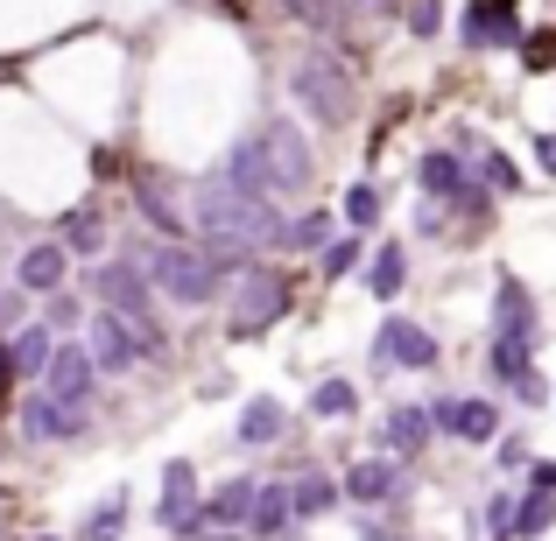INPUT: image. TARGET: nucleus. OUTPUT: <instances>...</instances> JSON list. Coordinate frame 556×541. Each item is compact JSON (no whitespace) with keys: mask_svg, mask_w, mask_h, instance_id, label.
<instances>
[{"mask_svg":"<svg viewBox=\"0 0 556 541\" xmlns=\"http://www.w3.org/2000/svg\"><path fill=\"white\" fill-rule=\"evenodd\" d=\"M190 218H198V232H204V246L198 254L212 260L218 274H240L247 260L261 254V246H282V204H268V197H247V190H226V183H198L190 190Z\"/></svg>","mask_w":556,"mask_h":541,"instance_id":"f257e3e1","label":"nucleus"},{"mask_svg":"<svg viewBox=\"0 0 556 541\" xmlns=\"http://www.w3.org/2000/svg\"><path fill=\"white\" fill-rule=\"evenodd\" d=\"M135 260H141V282H149V296L177 302V310H212L218 288H226V274H218L212 260L198 254V246H184V240H149Z\"/></svg>","mask_w":556,"mask_h":541,"instance_id":"f03ea898","label":"nucleus"},{"mask_svg":"<svg viewBox=\"0 0 556 541\" xmlns=\"http://www.w3.org/2000/svg\"><path fill=\"white\" fill-rule=\"evenodd\" d=\"M289 92H296V113L311 127H325V134H339V127L353 120V106H359L353 70H345V56H331V50H303L296 70H289Z\"/></svg>","mask_w":556,"mask_h":541,"instance_id":"7ed1b4c3","label":"nucleus"},{"mask_svg":"<svg viewBox=\"0 0 556 541\" xmlns=\"http://www.w3.org/2000/svg\"><path fill=\"white\" fill-rule=\"evenodd\" d=\"M85 302H92V310L127 317V324L149 331V338H163V331H155V296H149V282H141V260L135 254H99L92 268H85Z\"/></svg>","mask_w":556,"mask_h":541,"instance_id":"20e7f679","label":"nucleus"},{"mask_svg":"<svg viewBox=\"0 0 556 541\" xmlns=\"http://www.w3.org/2000/svg\"><path fill=\"white\" fill-rule=\"evenodd\" d=\"M289 302H296L289 274H282V268H268V260H247V268L232 274L226 331H232V338H261V331H275V324L289 317Z\"/></svg>","mask_w":556,"mask_h":541,"instance_id":"39448f33","label":"nucleus"},{"mask_svg":"<svg viewBox=\"0 0 556 541\" xmlns=\"http://www.w3.org/2000/svg\"><path fill=\"white\" fill-rule=\"evenodd\" d=\"M85 359L99 365V379H121V373H141L155 352H163V338H149V331H135L127 317L113 310H85V331H78Z\"/></svg>","mask_w":556,"mask_h":541,"instance_id":"423d86ee","label":"nucleus"},{"mask_svg":"<svg viewBox=\"0 0 556 541\" xmlns=\"http://www.w3.org/2000/svg\"><path fill=\"white\" fill-rule=\"evenodd\" d=\"M36 387L50 394V401H64V408H78V415H92V401H99V365L85 359L78 338H56V345H50V365H42Z\"/></svg>","mask_w":556,"mask_h":541,"instance_id":"0eeeda50","label":"nucleus"},{"mask_svg":"<svg viewBox=\"0 0 556 541\" xmlns=\"http://www.w3.org/2000/svg\"><path fill=\"white\" fill-rule=\"evenodd\" d=\"M422 415H430V436H451V443H493L501 436V401L493 394H444Z\"/></svg>","mask_w":556,"mask_h":541,"instance_id":"6e6552de","label":"nucleus"},{"mask_svg":"<svg viewBox=\"0 0 556 541\" xmlns=\"http://www.w3.org/2000/svg\"><path fill=\"white\" fill-rule=\"evenodd\" d=\"M416 183H422V204H444V211H479V204H486V190L472 183V169H465L458 149H430L416 163Z\"/></svg>","mask_w":556,"mask_h":541,"instance_id":"1a4fd4ad","label":"nucleus"},{"mask_svg":"<svg viewBox=\"0 0 556 541\" xmlns=\"http://www.w3.org/2000/svg\"><path fill=\"white\" fill-rule=\"evenodd\" d=\"M437 359H444V352H437V331H422L416 317H402V310L380 317V331H374V365H394V373H430Z\"/></svg>","mask_w":556,"mask_h":541,"instance_id":"9d476101","label":"nucleus"},{"mask_svg":"<svg viewBox=\"0 0 556 541\" xmlns=\"http://www.w3.org/2000/svg\"><path fill=\"white\" fill-rule=\"evenodd\" d=\"M493 338L529 345V352H535V338H543V310H535L521 274H493Z\"/></svg>","mask_w":556,"mask_h":541,"instance_id":"9b49d317","label":"nucleus"},{"mask_svg":"<svg viewBox=\"0 0 556 541\" xmlns=\"http://www.w3.org/2000/svg\"><path fill=\"white\" fill-rule=\"evenodd\" d=\"M261 141H268V163H275V183H282V197H296V190H311V134H303L296 120H268L261 127Z\"/></svg>","mask_w":556,"mask_h":541,"instance_id":"f8f14e48","label":"nucleus"},{"mask_svg":"<svg viewBox=\"0 0 556 541\" xmlns=\"http://www.w3.org/2000/svg\"><path fill=\"white\" fill-rule=\"evenodd\" d=\"M458 42L465 50H515L521 42V14L515 0H465V22H458Z\"/></svg>","mask_w":556,"mask_h":541,"instance_id":"ddd939ff","label":"nucleus"},{"mask_svg":"<svg viewBox=\"0 0 556 541\" xmlns=\"http://www.w3.org/2000/svg\"><path fill=\"white\" fill-rule=\"evenodd\" d=\"M14 415H22V436H28V443H78V436H85V422H92V415H78V408L50 401L42 387H28Z\"/></svg>","mask_w":556,"mask_h":541,"instance_id":"4468645a","label":"nucleus"},{"mask_svg":"<svg viewBox=\"0 0 556 541\" xmlns=\"http://www.w3.org/2000/svg\"><path fill=\"white\" fill-rule=\"evenodd\" d=\"M190 514H198V464L190 458H169L163 464V492H155V528L163 534H190Z\"/></svg>","mask_w":556,"mask_h":541,"instance_id":"2eb2a0df","label":"nucleus"},{"mask_svg":"<svg viewBox=\"0 0 556 541\" xmlns=\"http://www.w3.org/2000/svg\"><path fill=\"white\" fill-rule=\"evenodd\" d=\"M14 288H22V296H56V288H71V254L56 240L22 246V260H14Z\"/></svg>","mask_w":556,"mask_h":541,"instance_id":"dca6fc26","label":"nucleus"},{"mask_svg":"<svg viewBox=\"0 0 556 541\" xmlns=\"http://www.w3.org/2000/svg\"><path fill=\"white\" fill-rule=\"evenodd\" d=\"M394 492H402V464L394 458H359L353 472L339 478V500H353V506H388Z\"/></svg>","mask_w":556,"mask_h":541,"instance_id":"f3484780","label":"nucleus"},{"mask_svg":"<svg viewBox=\"0 0 556 541\" xmlns=\"http://www.w3.org/2000/svg\"><path fill=\"white\" fill-rule=\"evenodd\" d=\"M56 246H64L71 260H99V246H106V211H99V197H78L56 218Z\"/></svg>","mask_w":556,"mask_h":541,"instance_id":"a211bd4d","label":"nucleus"},{"mask_svg":"<svg viewBox=\"0 0 556 541\" xmlns=\"http://www.w3.org/2000/svg\"><path fill=\"white\" fill-rule=\"evenodd\" d=\"M232 436H240L247 450H275L289 436V408L275 401V394H247L240 401V422H232Z\"/></svg>","mask_w":556,"mask_h":541,"instance_id":"6ab92c4d","label":"nucleus"},{"mask_svg":"<svg viewBox=\"0 0 556 541\" xmlns=\"http://www.w3.org/2000/svg\"><path fill=\"white\" fill-rule=\"evenodd\" d=\"M430 443V415H422V408H388V415H380V429H374V458H416V450Z\"/></svg>","mask_w":556,"mask_h":541,"instance_id":"aec40b11","label":"nucleus"},{"mask_svg":"<svg viewBox=\"0 0 556 541\" xmlns=\"http://www.w3.org/2000/svg\"><path fill=\"white\" fill-rule=\"evenodd\" d=\"M50 331L42 324H22V331H8V338H0V359H8V379H22V387H36L42 379V365H50Z\"/></svg>","mask_w":556,"mask_h":541,"instance_id":"412c9836","label":"nucleus"},{"mask_svg":"<svg viewBox=\"0 0 556 541\" xmlns=\"http://www.w3.org/2000/svg\"><path fill=\"white\" fill-rule=\"evenodd\" d=\"M289 528H296V514H289V486H282V478L254 486V506H247V534H254V541H282Z\"/></svg>","mask_w":556,"mask_h":541,"instance_id":"4be33fe9","label":"nucleus"},{"mask_svg":"<svg viewBox=\"0 0 556 541\" xmlns=\"http://www.w3.org/2000/svg\"><path fill=\"white\" fill-rule=\"evenodd\" d=\"M282 486H289V514L296 520H325L331 506H339V478H325L317 464H303V472L282 478Z\"/></svg>","mask_w":556,"mask_h":541,"instance_id":"5701e85b","label":"nucleus"},{"mask_svg":"<svg viewBox=\"0 0 556 541\" xmlns=\"http://www.w3.org/2000/svg\"><path fill=\"white\" fill-rule=\"evenodd\" d=\"M359 274H367V296L374 302H394L408 288V246H388V240H380L374 254L359 260Z\"/></svg>","mask_w":556,"mask_h":541,"instance_id":"b1692460","label":"nucleus"},{"mask_svg":"<svg viewBox=\"0 0 556 541\" xmlns=\"http://www.w3.org/2000/svg\"><path fill=\"white\" fill-rule=\"evenodd\" d=\"M127 534V492L113 486L99 506H85V520H78V534H64V541H121Z\"/></svg>","mask_w":556,"mask_h":541,"instance_id":"393cba45","label":"nucleus"},{"mask_svg":"<svg viewBox=\"0 0 556 541\" xmlns=\"http://www.w3.org/2000/svg\"><path fill=\"white\" fill-rule=\"evenodd\" d=\"M529 373H535V352H529V345H507V338L486 345V379H493L501 394H515Z\"/></svg>","mask_w":556,"mask_h":541,"instance_id":"a878e982","label":"nucleus"},{"mask_svg":"<svg viewBox=\"0 0 556 541\" xmlns=\"http://www.w3.org/2000/svg\"><path fill=\"white\" fill-rule=\"evenodd\" d=\"M549 528H556V492H521L507 541H549Z\"/></svg>","mask_w":556,"mask_h":541,"instance_id":"bb28decb","label":"nucleus"},{"mask_svg":"<svg viewBox=\"0 0 556 541\" xmlns=\"http://www.w3.org/2000/svg\"><path fill=\"white\" fill-rule=\"evenodd\" d=\"M331 240H339V218H331V211H303V218H289V226H282L289 254H325Z\"/></svg>","mask_w":556,"mask_h":541,"instance_id":"cd10ccee","label":"nucleus"},{"mask_svg":"<svg viewBox=\"0 0 556 541\" xmlns=\"http://www.w3.org/2000/svg\"><path fill=\"white\" fill-rule=\"evenodd\" d=\"M311 415L317 422H353L359 415V387H353V379H339V373L317 379V387H311Z\"/></svg>","mask_w":556,"mask_h":541,"instance_id":"c85d7f7f","label":"nucleus"},{"mask_svg":"<svg viewBox=\"0 0 556 541\" xmlns=\"http://www.w3.org/2000/svg\"><path fill=\"white\" fill-rule=\"evenodd\" d=\"M135 204H141V218H149L163 240H184V211H177V197H169L155 177H141V190H135Z\"/></svg>","mask_w":556,"mask_h":541,"instance_id":"c756f323","label":"nucleus"},{"mask_svg":"<svg viewBox=\"0 0 556 541\" xmlns=\"http://www.w3.org/2000/svg\"><path fill=\"white\" fill-rule=\"evenodd\" d=\"M472 183L486 190V197H521V169L507 163L501 149H479V169H472Z\"/></svg>","mask_w":556,"mask_h":541,"instance_id":"7c9ffc66","label":"nucleus"},{"mask_svg":"<svg viewBox=\"0 0 556 541\" xmlns=\"http://www.w3.org/2000/svg\"><path fill=\"white\" fill-rule=\"evenodd\" d=\"M380 211H388V190H380V183H353V190H345V226H353V232H374Z\"/></svg>","mask_w":556,"mask_h":541,"instance_id":"2f4dec72","label":"nucleus"},{"mask_svg":"<svg viewBox=\"0 0 556 541\" xmlns=\"http://www.w3.org/2000/svg\"><path fill=\"white\" fill-rule=\"evenodd\" d=\"M317 260H325V282H345V274H359V260H367V232H345V240H331Z\"/></svg>","mask_w":556,"mask_h":541,"instance_id":"473e14b6","label":"nucleus"},{"mask_svg":"<svg viewBox=\"0 0 556 541\" xmlns=\"http://www.w3.org/2000/svg\"><path fill=\"white\" fill-rule=\"evenodd\" d=\"M42 331H50V338H78V331H85V296L56 288V296H50V310H42Z\"/></svg>","mask_w":556,"mask_h":541,"instance_id":"72a5a7b5","label":"nucleus"},{"mask_svg":"<svg viewBox=\"0 0 556 541\" xmlns=\"http://www.w3.org/2000/svg\"><path fill=\"white\" fill-rule=\"evenodd\" d=\"M275 8L296 28H311V36H331V28H339V0H275Z\"/></svg>","mask_w":556,"mask_h":541,"instance_id":"f704fd0d","label":"nucleus"},{"mask_svg":"<svg viewBox=\"0 0 556 541\" xmlns=\"http://www.w3.org/2000/svg\"><path fill=\"white\" fill-rule=\"evenodd\" d=\"M402 14H408V36H416V42H437V36H444V22H451L444 0H402Z\"/></svg>","mask_w":556,"mask_h":541,"instance_id":"c9c22d12","label":"nucleus"},{"mask_svg":"<svg viewBox=\"0 0 556 541\" xmlns=\"http://www.w3.org/2000/svg\"><path fill=\"white\" fill-rule=\"evenodd\" d=\"M515 50H521V64H529V70H549L556 64V28H521Z\"/></svg>","mask_w":556,"mask_h":541,"instance_id":"e433bc0d","label":"nucleus"},{"mask_svg":"<svg viewBox=\"0 0 556 541\" xmlns=\"http://www.w3.org/2000/svg\"><path fill=\"white\" fill-rule=\"evenodd\" d=\"M515 500H521V492H493V500H486V514H479V520H486V534L493 541H507V528H515Z\"/></svg>","mask_w":556,"mask_h":541,"instance_id":"4c0bfd02","label":"nucleus"},{"mask_svg":"<svg viewBox=\"0 0 556 541\" xmlns=\"http://www.w3.org/2000/svg\"><path fill=\"white\" fill-rule=\"evenodd\" d=\"M339 14H353V22H388V14H402V0H339Z\"/></svg>","mask_w":556,"mask_h":541,"instance_id":"58836bf2","label":"nucleus"},{"mask_svg":"<svg viewBox=\"0 0 556 541\" xmlns=\"http://www.w3.org/2000/svg\"><path fill=\"white\" fill-rule=\"evenodd\" d=\"M493 464H501V472H521V464H529V443H521V436H493Z\"/></svg>","mask_w":556,"mask_h":541,"instance_id":"ea45409f","label":"nucleus"},{"mask_svg":"<svg viewBox=\"0 0 556 541\" xmlns=\"http://www.w3.org/2000/svg\"><path fill=\"white\" fill-rule=\"evenodd\" d=\"M535 169H543V177H556V127H543V134H535Z\"/></svg>","mask_w":556,"mask_h":541,"instance_id":"a19ab883","label":"nucleus"},{"mask_svg":"<svg viewBox=\"0 0 556 541\" xmlns=\"http://www.w3.org/2000/svg\"><path fill=\"white\" fill-rule=\"evenodd\" d=\"M529 492H556V458H535L529 464Z\"/></svg>","mask_w":556,"mask_h":541,"instance_id":"79ce46f5","label":"nucleus"},{"mask_svg":"<svg viewBox=\"0 0 556 541\" xmlns=\"http://www.w3.org/2000/svg\"><path fill=\"white\" fill-rule=\"evenodd\" d=\"M416 232L430 240V232H444V204H416Z\"/></svg>","mask_w":556,"mask_h":541,"instance_id":"37998d69","label":"nucleus"},{"mask_svg":"<svg viewBox=\"0 0 556 541\" xmlns=\"http://www.w3.org/2000/svg\"><path fill=\"white\" fill-rule=\"evenodd\" d=\"M359 541H402V534H388L380 520H367V528H359Z\"/></svg>","mask_w":556,"mask_h":541,"instance_id":"c03bdc74","label":"nucleus"},{"mask_svg":"<svg viewBox=\"0 0 556 541\" xmlns=\"http://www.w3.org/2000/svg\"><path fill=\"white\" fill-rule=\"evenodd\" d=\"M184 541H240V534H184Z\"/></svg>","mask_w":556,"mask_h":541,"instance_id":"a18cd8bd","label":"nucleus"},{"mask_svg":"<svg viewBox=\"0 0 556 541\" xmlns=\"http://www.w3.org/2000/svg\"><path fill=\"white\" fill-rule=\"evenodd\" d=\"M28 541H64V534H28Z\"/></svg>","mask_w":556,"mask_h":541,"instance_id":"49530a36","label":"nucleus"}]
</instances>
